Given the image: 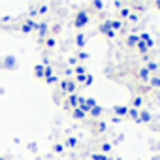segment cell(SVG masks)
I'll return each mask as SVG.
<instances>
[{
    "label": "cell",
    "instance_id": "12",
    "mask_svg": "<svg viewBox=\"0 0 160 160\" xmlns=\"http://www.w3.org/2000/svg\"><path fill=\"white\" fill-rule=\"evenodd\" d=\"M89 117H91V121H100L102 117H104V108H100L98 104L94 106V108H91L89 109V113H87Z\"/></svg>",
    "mask_w": 160,
    "mask_h": 160
},
{
    "label": "cell",
    "instance_id": "28",
    "mask_svg": "<svg viewBox=\"0 0 160 160\" xmlns=\"http://www.w3.org/2000/svg\"><path fill=\"white\" fill-rule=\"evenodd\" d=\"M73 73H75V75H85V73H89V72H87V66H85V64H75Z\"/></svg>",
    "mask_w": 160,
    "mask_h": 160
},
{
    "label": "cell",
    "instance_id": "3",
    "mask_svg": "<svg viewBox=\"0 0 160 160\" xmlns=\"http://www.w3.org/2000/svg\"><path fill=\"white\" fill-rule=\"evenodd\" d=\"M36 27H38V23L34 19H23V21H19L17 30L21 34H32V32H36Z\"/></svg>",
    "mask_w": 160,
    "mask_h": 160
},
{
    "label": "cell",
    "instance_id": "1",
    "mask_svg": "<svg viewBox=\"0 0 160 160\" xmlns=\"http://www.w3.org/2000/svg\"><path fill=\"white\" fill-rule=\"evenodd\" d=\"M89 25H91V15L87 13L85 8H79V10L75 12V15H73V27H75L77 30H83V28H87Z\"/></svg>",
    "mask_w": 160,
    "mask_h": 160
},
{
    "label": "cell",
    "instance_id": "13",
    "mask_svg": "<svg viewBox=\"0 0 160 160\" xmlns=\"http://www.w3.org/2000/svg\"><path fill=\"white\" fill-rule=\"evenodd\" d=\"M36 34H38V38L40 40H43V38H47L49 36V25L47 23H38V27H36Z\"/></svg>",
    "mask_w": 160,
    "mask_h": 160
},
{
    "label": "cell",
    "instance_id": "17",
    "mask_svg": "<svg viewBox=\"0 0 160 160\" xmlns=\"http://www.w3.org/2000/svg\"><path fill=\"white\" fill-rule=\"evenodd\" d=\"M130 10H132V13H138V15L141 17V13L147 12V6L141 4V2H132V4H130Z\"/></svg>",
    "mask_w": 160,
    "mask_h": 160
},
{
    "label": "cell",
    "instance_id": "8",
    "mask_svg": "<svg viewBox=\"0 0 160 160\" xmlns=\"http://www.w3.org/2000/svg\"><path fill=\"white\" fill-rule=\"evenodd\" d=\"M79 100H81V96L79 94H70V96H66V100H64V106L72 111V109H75V108H79Z\"/></svg>",
    "mask_w": 160,
    "mask_h": 160
},
{
    "label": "cell",
    "instance_id": "29",
    "mask_svg": "<svg viewBox=\"0 0 160 160\" xmlns=\"http://www.w3.org/2000/svg\"><path fill=\"white\" fill-rule=\"evenodd\" d=\"M100 152H102V154H108V156H109V152H111V143L104 141V143L100 145Z\"/></svg>",
    "mask_w": 160,
    "mask_h": 160
},
{
    "label": "cell",
    "instance_id": "2",
    "mask_svg": "<svg viewBox=\"0 0 160 160\" xmlns=\"http://www.w3.org/2000/svg\"><path fill=\"white\" fill-rule=\"evenodd\" d=\"M58 91L64 94V96H70V94H77V83L73 79H60L58 81Z\"/></svg>",
    "mask_w": 160,
    "mask_h": 160
},
{
    "label": "cell",
    "instance_id": "38",
    "mask_svg": "<svg viewBox=\"0 0 160 160\" xmlns=\"http://www.w3.org/2000/svg\"><path fill=\"white\" fill-rule=\"evenodd\" d=\"M0 160H6V158H2V156H0Z\"/></svg>",
    "mask_w": 160,
    "mask_h": 160
},
{
    "label": "cell",
    "instance_id": "32",
    "mask_svg": "<svg viewBox=\"0 0 160 160\" xmlns=\"http://www.w3.org/2000/svg\"><path fill=\"white\" fill-rule=\"evenodd\" d=\"M92 83H94V75L87 73V77H85V83H83V87H91Z\"/></svg>",
    "mask_w": 160,
    "mask_h": 160
},
{
    "label": "cell",
    "instance_id": "15",
    "mask_svg": "<svg viewBox=\"0 0 160 160\" xmlns=\"http://www.w3.org/2000/svg\"><path fill=\"white\" fill-rule=\"evenodd\" d=\"M136 122H138V124H149V122H152V115H151L147 109H141V111H139V117H138Z\"/></svg>",
    "mask_w": 160,
    "mask_h": 160
},
{
    "label": "cell",
    "instance_id": "35",
    "mask_svg": "<svg viewBox=\"0 0 160 160\" xmlns=\"http://www.w3.org/2000/svg\"><path fill=\"white\" fill-rule=\"evenodd\" d=\"M64 149H66L64 143H57V145H55V152H64Z\"/></svg>",
    "mask_w": 160,
    "mask_h": 160
},
{
    "label": "cell",
    "instance_id": "9",
    "mask_svg": "<svg viewBox=\"0 0 160 160\" xmlns=\"http://www.w3.org/2000/svg\"><path fill=\"white\" fill-rule=\"evenodd\" d=\"M128 106H122V104H117V106H113V115H117V119H126L128 117Z\"/></svg>",
    "mask_w": 160,
    "mask_h": 160
},
{
    "label": "cell",
    "instance_id": "24",
    "mask_svg": "<svg viewBox=\"0 0 160 160\" xmlns=\"http://www.w3.org/2000/svg\"><path fill=\"white\" fill-rule=\"evenodd\" d=\"M145 70H147L151 75H154V73L158 72V62H154V60H149V62L145 64Z\"/></svg>",
    "mask_w": 160,
    "mask_h": 160
},
{
    "label": "cell",
    "instance_id": "18",
    "mask_svg": "<svg viewBox=\"0 0 160 160\" xmlns=\"http://www.w3.org/2000/svg\"><path fill=\"white\" fill-rule=\"evenodd\" d=\"M128 108H132V109H138V111H141V108H143V96H139V94H138V96H134Z\"/></svg>",
    "mask_w": 160,
    "mask_h": 160
},
{
    "label": "cell",
    "instance_id": "16",
    "mask_svg": "<svg viewBox=\"0 0 160 160\" xmlns=\"http://www.w3.org/2000/svg\"><path fill=\"white\" fill-rule=\"evenodd\" d=\"M85 45H87V36L83 32H77V36H75V47H77V51H85Z\"/></svg>",
    "mask_w": 160,
    "mask_h": 160
},
{
    "label": "cell",
    "instance_id": "30",
    "mask_svg": "<svg viewBox=\"0 0 160 160\" xmlns=\"http://www.w3.org/2000/svg\"><path fill=\"white\" fill-rule=\"evenodd\" d=\"M91 160H111V158L102 152H91Z\"/></svg>",
    "mask_w": 160,
    "mask_h": 160
},
{
    "label": "cell",
    "instance_id": "34",
    "mask_svg": "<svg viewBox=\"0 0 160 160\" xmlns=\"http://www.w3.org/2000/svg\"><path fill=\"white\" fill-rule=\"evenodd\" d=\"M45 13H49V6H40V10H38V15H45Z\"/></svg>",
    "mask_w": 160,
    "mask_h": 160
},
{
    "label": "cell",
    "instance_id": "4",
    "mask_svg": "<svg viewBox=\"0 0 160 160\" xmlns=\"http://www.w3.org/2000/svg\"><path fill=\"white\" fill-rule=\"evenodd\" d=\"M98 32H100L106 40H115V36H117V32L109 27V19H106V21L98 23Z\"/></svg>",
    "mask_w": 160,
    "mask_h": 160
},
{
    "label": "cell",
    "instance_id": "27",
    "mask_svg": "<svg viewBox=\"0 0 160 160\" xmlns=\"http://www.w3.org/2000/svg\"><path fill=\"white\" fill-rule=\"evenodd\" d=\"M87 58H89V53L87 51H77V55H75V62L77 64H83Z\"/></svg>",
    "mask_w": 160,
    "mask_h": 160
},
{
    "label": "cell",
    "instance_id": "36",
    "mask_svg": "<svg viewBox=\"0 0 160 160\" xmlns=\"http://www.w3.org/2000/svg\"><path fill=\"white\" fill-rule=\"evenodd\" d=\"M151 6H152V8H154L156 12H160V0H154V2H152Z\"/></svg>",
    "mask_w": 160,
    "mask_h": 160
},
{
    "label": "cell",
    "instance_id": "22",
    "mask_svg": "<svg viewBox=\"0 0 160 160\" xmlns=\"http://www.w3.org/2000/svg\"><path fill=\"white\" fill-rule=\"evenodd\" d=\"M32 73H34V77L36 79H40V81H43V64H38V66H34V70H32Z\"/></svg>",
    "mask_w": 160,
    "mask_h": 160
},
{
    "label": "cell",
    "instance_id": "10",
    "mask_svg": "<svg viewBox=\"0 0 160 160\" xmlns=\"http://www.w3.org/2000/svg\"><path fill=\"white\" fill-rule=\"evenodd\" d=\"M130 13H132L130 6H121V8L117 10V17H115V19H119V21L126 23V21H128V17H130Z\"/></svg>",
    "mask_w": 160,
    "mask_h": 160
},
{
    "label": "cell",
    "instance_id": "37",
    "mask_svg": "<svg viewBox=\"0 0 160 160\" xmlns=\"http://www.w3.org/2000/svg\"><path fill=\"white\" fill-rule=\"evenodd\" d=\"M111 160H121V158H111Z\"/></svg>",
    "mask_w": 160,
    "mask_h": 160
},
{
    "label": "cell",
    "instance_id": "23",
    "mask_svg": "<svg viewBox=\"0 0 160 160\" xmlns=\"http://www.w3.org/2000/svg\"><path fill=\"white\" fill-rule=\"evenodd\" d=\"M136 51H138L141 57H147V53H149V47L145 45V42H141V40H139V42H138V45H136Z\"/></svg>",
    "mask_w": 160,
    "mask_h": 160
},
{
    "label": "cell",
    "instance_id": "5",
    "mask_svg": "<svg viewBox=\"0 0 160 160\" xmlns=\"http://www.w3.org/2000/svg\"><path fill=\"white\" fill-rule=\"evenodd\" d=\"M104 8H106V4L104 2H96V0H94V2H89L87 4V13L89 15H92V17H98L100 13H104Z\"/></svg>",
    "mask_w": 160,
    "mask_h": 160
},
{
    "label": "cell",
    "instance_id": "6",
    "mask_svg": "<svg viewBox=\"0 0 160 160\" xmlns=\"http://www.w3.org/2000/svg\"><path fill=\"white\" fill-rule=\"evenodd\" d=\"M91 130H92L94 136H98V134H104V132L108 130V124H106L104 119H100V121H91Z\"/></svg>",
    "mask_w": 160,
    "mask_h": 160
},
{
    "label": "cell",
    "instance_id": "20",
    "mask_svg": "<svg viewBox=\"0 0 160 160\" xmlns=\"http://www.w3.org/2000/svg\"><path fill=\"white\" fill-rule=\"evenodd\" d=\"M139 40H141V42H145V45L149 47V51H151V49L154 47V42H152V38H151V36H149L147 32H143V34H139Z\"/></svg>",
    "mask_w": 160,
    "mask_h": 160
},
{
    "label": "cell",
    "instance_id": "14",
    "mask_svg": "<svg viewBox=\"0 0 160 160\" xmlns=\"http://www.w3.org/2000/svg\"><path fill=\"white\" fill-rule=\"evenodd\" d=\"M138 42H139V34H128V36L124 38V45H126L128 49H136Z\"/></svg>",
    "mask_w": 160,
    "mask_h": 160
},
{
    "label": "cell",
    "instance_id": "25",
    "mask_svg": "<svg viewBox=\"0 0 160 160\" xmlns=\"http://www.w3.org/2000/svg\"><path fill=\"white\" fill-rule=\"evenodd\" d=\"M77 145H79V141H77L75 136H70V138L64 141V147H68V149H77Z\"/></svg>",
    "mask_w": 160,
    "mask_h": 160
},
{
    "label": "cell",
    "instance_id": "31",
    "mask_svg": "<svg viewBox=\"0 0 160 160\" xmlns=\"http://www.w3.org/2000/svg\"><path fill=\"white\" fill-rule=\"evenodd\" d=\"M138 117H139V111L130 108V109H128V117H126V119H130V121H134V122H136V121H138Z\"/></svg>",
    "mask_w": 160,
    "mask_h": 160
},
{
    "label": "cell",
    "instance_id": "21",
    "mask_svg": "<svg viewBox=\"0 0 160 160\" xmlns=\"http://www.w3.org/2000/svg\"><path fill=\"white\" fill-rule=\"evenodd\" d=\"M149 89H160V75L158 73L151 75V79H149Z\"/></svg>",
    "mask_w": 160,
    "mask_h": 160
},
{
    "label": "cell",
    "instance_id": "11",
    "mask_svg": "<svg viewBox=\"0 0 160 160\" xmlns=\"http://www.w3.org/2000/svg\"><path fill=\"white\" fill-rule=\"evenodd\" d=\"M40 43H42L43 51H53V49L57 47V38H53V36H47V38L40 40Z\"/></svg>",
    "mask_w": 160,
    "mask_h": 160
},
{
    "label": "cell",
    "instance_id": "26",
    "mask_svg": "<svg viewBox=\"0 0 160 160\" xmlns=\"http://www.w3.org/2000/svg\"><path fill=\"white\" fill-rule=\"evenodd\" d=\"M58 81H60V77H58V75H51V77H45V79H43V83L49 85V87H57Z\"/></svg>",
    "mask_w": 160,
    "mask_h": 160
},
{
    "label": "cell",
    "instance_id": "7",
    "mask_svg": "<svg viewBox=\"0 0 160 160\" xmlns=\"http://www.w3.org/2000/svg\"><path fill=\"white\" fill-rule=\"evenodd\" d=\"M134 77L138 79L139 83H149V79H151V73L145 70V66H141V68H138V70L134 72Z\"/></svg>",
    "mask_w": 160,
    "mask_h": 160
},
{
    "label": "cell",
    "instance_id": "19",
    "mask_svg": "<svg viewBox=\"0 0 160 160\" xmlns=\"http://www.w3.org/2000/svg\"><path fill=\"white\" fill-rule=\"evenodd\" d=\"M72 117H73L75 121H85V119H87V113H85L81 108H75V109H72Z\"/></svg>",
    "mask_w": 160,
    "mask_h": 160
},
{
    "label": "cell",
    "instance_id": "33",
    "mask_svg": "<svg viewBox=\"0 0 160 160\" xmlns=\"http://www.w3.org/2000/svg\"><path fill=\"white\" fill-rule=\"evenodd\" d=\"M139 21V15L138 13H130V17H128V21H126V25H130V23H138Z\"/></svg>",
    "mask_w": 160,
    "mask_h": 160
}]
</instances>
